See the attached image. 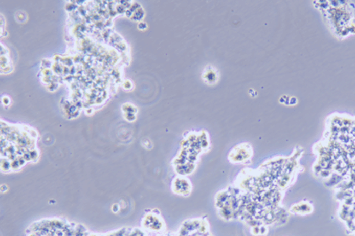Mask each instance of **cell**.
Returning a JSON list of instances; mask_svg holds the SVG:
<instances>
[{"label": "cell", "mask_w": 355, "mask_h": 236, "mask_svg": "<svg viewBox=\"0 0 355 236\" xmlns=\"http://www.w3.org/2000/svg\"><path fill=\"white\" fill-rule=\"evenodd\" d=\"M206 77H207V78H206V80H208V82H214V80L212 79L211 78V77H213L214 79L217 80V74H216V72H215L214 70H212V69H210V70H208V73L206 74Z\"/></svg>", "instance_id": "cell-1"}]
</instances>
